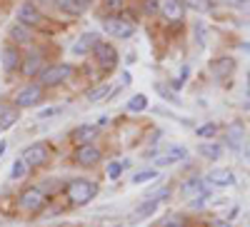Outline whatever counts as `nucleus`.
Wrapping results in <instances>:
<instances>
[{"instance_id": "6ab92c4d", "label": "nucleus", "mask_w": 250, "mask_h": 227, "mask_svg": "<svg viewBox=\"0 0 250 227\" xmlns=\"http://www.w3.org/2000/svg\"><path fill=\"white\" fill-rule=\"evenodd\" d=\"M225 140H228L225 145L233 152H240L245 148V125L243 122H230V128H228V132H225Z\"/></svg>"}, {"instance_id": "2eb2a0df", "label": "nucleus", "mask_w": 250, "mask_h": 227, "mask_svg": "<svg viewBox=\"0 0 250 227\" xmlns=\"http://www.w3.org/2000/svg\"><path fill=\"white\" fill-rule=\"evenodd\" d=\"M203 180H205V185H210V188H233L235 172L230 168H213Z\"/></svg>"}, {"instance_id": "c9c22d12", "label": "nucleus", "mask_w": 250, "mask_h": 227, "mask_svg": "<svg viewBox=\"0 0 250 227\" xmlns=\"http://www.w3.org/2000/svg\"><path fill=\"white\" fill-rule=\"evenodd\" d=\"M60 113H62V108H43V110L38 113V120H48V117H55Z\"/></svg>"}, {"instance_id": "72a5a7b5", "label": "nucleus", "mask_w": 250, "mask_h": 227, "mask_svg": "<svg viewBox=\"0 0 250 227\" xmlns=\"http://www.w3.org/2000/svg\"><path fill=\"white\" fill-rule=\"evenodd\" d=\"M193 30H195V43H198V48H203V45H205V40H208L205 25H203V23H195V25H193Z\"/></svg>"}, {"instance_id": "4468645a", "label": "nucleus", "mask_w": 250, "mask_h": 227, "mask_svg": "<svg viewBox=\"0 0 250 227\" xmlns=\"http://www.w3.org/2000/svg\"><path fill=\"white\" fill-rule=\"evenodd\" d=\"M8 43H13L18 48H30V45H35V30L20 25V23H13L8 28Z\"/></svg>"}, {"instance_id": "bb28decb", "label": "nucleus", "mask_w": 250, "mask_h": 227, "mask_svg": "<svg viewBox=\"0 0 250 227\" xmlns=\"http://www.w3.org/2000/svg\"><path fill=\"white\" fill-rule=\"evenodd\" d=\"M155 227H190V220H188L185 215H180V212H170V215L160 217Z\"/></svg>"}, {"instance_id": "ddd939ff", "label": "nucleus", "mask_w": 250, "mask_h": 227, "mask_svg": "<svg viewBox=\"0 0 250 227\" xmlns=\"http://www.w3.org/2000/svg\"><path fill=\"white\" fill-rule=\"evenodd\" d=\"M158 15L165 20V23H173L180 25L183 18H185V3L183 0H160V10Z\"/></svg>"}, {"instance_id": "b1692460", "label": "nucleus", "mask_w": 250, "mask_h": 227, "mask_svg": "<svg viewBox=\"0 0 250 227\" xmlns=\"http://www.w3.org/2000/svg\"><path fill=\"white\" fill-rule=\"evenodd\" d=\"M185 157H188V150H185L183 145H170L168 150H165V155H163V157H158V160H155V168L175 165V162H180V160H185Z\"/></svg>"}, {"instance_id": "a19ab883", "label": "nucleus", "mask_w": 250, "mask_h": 227, "mask_svg": "<svg viewBox=\"0 0 250 227\" xmlns=\"http://www.w3.org/2000/svg\"><path fill=\"white\" fill-rule=\"evenodd\" d=\"M3 152H5V140H0V157H3Z\"/></svg>"}, {"instance_id": "37998d69", "label": "nucleus", "mask_w": 250, "mask_h": 227, "mask_svg": "<svg viewBox=\"0 0 250 227\" xmlns=\"http://www.w3.org/2000/svg\"><path fill=\"white\" fill-rule=\"evenodd\" d=\"M238 3H248V0H238Z\"/></svg>"}, {"instance_id": "0eeeda50", "label": "nucleus", "mask_w": 250, "mask_h": 227, "mask_svg": "<svg viewBox=\"0 0 250 227\" xmlns=\"http://www.w3.org/2000/svg\"><path fill=\"white\" fill-rule=\"evenodd\" d=\"M103 23V30H105L110 38H115V40H130L133 35H135V30H138V23L133 18H128V15H110V18H103L100 20Z\"/></svg>"}, {"instance_id": "58836bf2", "label": "nucleus", "mask_w": 250, "mask_h": 227, "mask_svg": "<svg viewBox=\"0 0 250 227\" xmlns=\"http://www.w3.org/2000/svg\"><path fill=\"white\" fill-rule=\"evenodd\" d=\"M108 122H110V117H108V115H103V117H98V122H95V125H98V128H105Z\"/></svg>"}, {"instance_id": "f8f14e48", "label": "nucleus", "mask_w": 250, "mask_h": 227, "mask_svg": "<svg viewBox=\"0 0 250 227\" xmlns=\"http://www.w3.org/2000/svg\"><path fill=\"white\" fill-rule=\"evenodd\" d=\"M100 128L95 125V122H80V125H75L70 130V142L75 148H83V145H93L95 137H98Z\"/></svg>"}, {"instance_id": "9b49d317", "label": "nucleus", "mask_w": 250, "mask_h": 227, "mask_svg": "<svg viewBox=\"0 0 250 227\" xmlns=\"http://www.w3.org/2000/svg\"><path fill=\"white\" fill-rule=\"evenodd\" d=\"M20 65H23V48L5 43L0 48V68H3V73L15 75V73H20Z\"/></svg>"}, {"instance_id": "4be33fe9", "label": "nucleus", "mask_w": 250, "mask_h": 227, "mask_svg": "<svg viewBox=\"0 0 250 227\" xmlns=\"http://www.w3.org/2000/svg\"><path fill=\"white\" fill-rule=\"evenodd\" d=\"M203 190H205V180H203V177H198V175H193V177H185V180L180 182V195H183L185 200H193V197H198Z\"/></svg>"}, {"instance_id": "f3484780", "label": "nucleus", "mask_w": 250, "mask_h": 227, "mask_svg": "<svg viewBox=\"0 0 250 227\" xmlns=\"http://www.w3.org/2000/svg\"><path fill=\"white\" fill-rule=\"evenodd\" d=\"M208 68H210V75H213L215 80H225V77H230V75H233V70H235V60H233V57H228V55H223V57H213Z\"/></svg>"}, {"instance_id": "473e14b6", "label": "nucleus", "mask_w": 250, "mask_h": 227, "mask_svg": "<svg viewBox=\"0 0 250 227\" xmlns=\"http://www.w3.org/2000/svg\"><path fill=\"white\" fill-rule=\"evenodd\" d=\"M215 135H218V125H215V122H205V125L198 128V137H203V140H213Z\"/></svg>"}, {"instance_id": "423d86ee", "label": "nucleus", "mask_w": 250, "mask_h": 227, "mask_svg": "<svg viewBox=\"0 0 250 227\" xmlns=\"http://www.w3.org/2000/svg\"><path fill=\"white\" fill-rule=\"evenodd\" d=\"M90 57H93V63L98 65V70L103 75L115 73V68L120 65V53H118V48L113 43H108V40H100Z\"/></svg>"}, {"instance_id": "cd10ccee", "label": "nucleus", "mask_w": 250, "mask_h": 227, "mask_svg": "<svg viewBox=\"0 0 250 227\" xmlns=\"http://www.w3.org/2000/svg\"><path fill=\"white\" fill-rule=\"evenodd\" d=\"M148 105H150V100H148V95H143V93H135L130 100H128V105H125V110L128 113H143V110H148Z\"/></svg>"}, {"instance_id": "a211bd4d", "label": "nucleus", "mask_w": 250, "mask_h": 227, "mask_svg": "<svg viewBox=\"0 0 250 227\" xmlns=\"http://www.w3.org/2000/svg\"><path fill=\"white\" fill-rule=\"evenodd\" d=\"M160 208V202L155 197H145L140 205H135L133 212H130V222H143V220H150Z\"/></svg>"}, {"instance_id": "393cba45", "label": "nucleus", "mask_w": 250, "mask_h": 227, "mask_svg": "<svg viewBox=\"0 0 250 227\" xmlns=\"http://www.w3.org/2000/svg\"><path fill=\"white\" fill-rule=\"evenodd\" d=\"M125 8H128V0H100V10L103 18H110V15H123Z\"/></svg>"}, {"instance_id": "c03bdc74", "label": "nucleus", "mask_w": 250, "mask_h": 227, "mask_svg": "<svg viewBox=\"0 0 250 227\" xmlns=\"http://www.w3.org/2000/svg\"><path fill=\"white\" fill-rule=\"evenodd\" d=\"M248 108H250V102H248Z\"/></svg>"}, {"instance_id": "c756f323", "label": "nucleus", "mask_w": 250, "mask_h": 227, "mask_svg": "<svg viewBox=\"0 0 250 227\" xmlns=\"http://www.w3.org/2000/svg\"><path fill=\"white\" fill-rule=\"evenodd\" d=\"M185 10H193V13H210L213 10V0H183Z\"/></svg>"}, {"instance_id": "f257e3e1", "label": "nucleus", "mask_w": 250, "mask_h": 227, "mask_svg": "<svg viewBox=\"0 0 250 227\" xmlns=\"http://www.w3.org/2000/svg\"><path fill=\"white\" fill-rule=\"evenodd\" d=\"M100 192V182L90 177H73L65 185V200L70 208H85Z\"/></svg>"}, {"instance_id": "dca6fc26", "label": "nucleus", "mask_w": 250, "mask_h": 227, "mask_svg": "<svg viewBox=\"0 0 250 227\" xmlns=\"http://www.w3.org/2000/svg\"><path fill=\"white\" fill-rule=\"evenodd\" d=\"M100 43V35L98 33H93V30H85L83 33L75 43H73V55H93V50H95V45Z\"/></svg>"}, {"instance_id": "aec40b11", "label": "nucleus", "mask_w": 250, "mask_h": 227, "mask_svg": "<svg viewBox=\"0 0 250 227\" xmlns=\"http://www.w3.org/2000/svg\"><path fill=\"white\" fill-rule=\"evenodd\" d=\"M198 155L203 160H208V162H215V160H220L225 155V145L218 142V140H203L198 145Z\"/></svg>"}, {"instance_id": "ea45409f", "label": "nucleus", "mask_w": 250, "mask_h": 227, "mask_svg": "<svg viewBox=\"0 0 250 227\" xmlns=\"http://www.w3.org/2000/svg\"><path fill=\"white\" fill-rule=\"evenodd\" d=\"M30 3H35V5L40 8V5H43V3H50V5H53V3H55V0H30Z\"/></svg>"}, {"instance_id": "c85d7f7f", "label": "nucleus", "mask_w": 250, "mask_h": 227, "mask_svg": "<svg viewBox=\"0 0 250 227\" xmlns=\"http://www.w3.org/2000/svg\"><path fill=\"white\" fill-rule=\"evenodd\" d=\"M28 172H30V170H28L25 160H23V157H15L13 165H10V170H8V177H10V180H23Z\"/></svg>"}, {"instance_id": "a878e982", "label": "nucleus", "mask_w": 250, "mask_h": 227, "mask_svg": "<svg viewBox=\"0 0 250 227\" xmlns=\"http://www.w3.org/2000/svg\"><path fill=\"white\" fill-rule=\"evenodd\" d=\"M53 8H55L60 15H65V18H80V15H83L75 0H55Z\"/></svg>"}, {"instance_id": "7ed1b4c3", "label": "nucleus", "mask_w": 250, "mask_h": 227, "mask_svg": "<svg viewBox=\"0 0 250 227\" xmlns=\"http://www.w3.org/2000/svg\"><path fill=\"white\" fill-rule=\"evenodd\" d=\"M48 53L45 48L40 45H30L23 50V65H20V75H23L25 80H38V75L43 73L48 68Z\"/></svg>"}, {"instance_id": "5701e85b", "label": "nucleus", "mask_w": 250, "mask_h": 227, "mask_svg": "<svg viewBox=\"0 0 250 227\" xmlns=\"http://www.w3.org/2000/svg\"><path fill=\"white\" fill-rule=\"evenodd\" d=\"M20 120V110L13 108V102H0V130H10Z\"/></svg>"}, {"instance_id": "6e6552de", "label": "nucleus", "mask_w": 250, "mask_h": 227, "mask_svg": "<svg viewBox=\"0 0 250 227\" xmlns=\"http://www.w3.org/2000/svg\"><path fill=\"white\" fill-rule=\"evenodd\" d=\"M15 23L25 25L30 30H40L45 25V13L40 10L35 3H30V0H23V3L18 5V10H15Z\"/></svg>"}, {"instance_id": "2f4dec72", "label": "nucleus", "mask_w": 250, "mask_h": 227, "mask_svg": "<svg viewBox=\"0 0 250 227\" xmlns=\"http://www.w3.org/2000/svg\"><path fill=\"white\" fill-rule=\"evenodd\" d=\"M123 162H118V160H110L108 165H105V175L110 177V180H120V175H123Z\"/></svg>"}, {"instance_id": "412c9836", "label": "nucleus", "mask_w": 250, "mask_h": 227, "mask_svg": "<svg viewBox=\"0 0 250 227\" xmlns=\"http://www.w3.org/2000/svg\"><path fill=\"white\" fill-rule=\"evenodd\" d=\"M115 95V88H113V82H98V85L88 88L85 93V100L90 102V105H95V102H105Z\"/></svg>"}, {"instance_id": "e433bc0d", "label": "nucleus", "mask_w": 250, "mask_h": 227, "mask_svg": "<svg viewBox=\"0 0 250 227\" xmlns=\"http://www.w3.org/2000/svg\"><path fill=\"white\" fill-rule=\"evenodd\" d=\"M75 3H78V8H80V13L83 15H85L90 8H93V3H95V0H75Z\"/></svg>"}, {"instance_id": "4c0bfd02", "label": "nucleus", "mask_w": 250, "mask_h": 227, "mask_svg": "<svg viewBox=\"0 0 250 227\" xmlns=\"http://www.w3.org/2000/svg\"><path fill=\"white\" fill-rule=\"evenodd\" d=\"M210 227H233V225L228 222V220H213V222H210Z\"/></svg>"}, {"instance_id": "7c9ffc66", "label": "nucleus", "mask_w": 250, "mask_h": 227, "mask_svg": "<svg viewBox=\"0 0 250 227\" xmlns=\"http://www.w3.org/2000/svg\"><path fill=\"white\" fill-rule=\"evenodd\" d=\"M158 168H148V170H140V172H135L133 175V185H145V182H153V180H158Z\"/></svg>"}, {"instance_id": "79ce46f5", "label": "nucleus", "mask_w": 250, "mask_h": 227, "mask_svg": "<svg viewBox=\"0 0 250 227\" xmlns=\"http://www.w3.org/2000/svg\"><path fill=\"white\" fill-rule=\"evenodd\" d=\"M245 157H248V162H250V148H248V150H245Z\"/></svg>"}, {"instance_id": "9d476101", "label": "nucleus", "mask_w": 250, "mask_h": 227, "mask_svg": "<svg viewBox=\"0 0 250 227\" xmlns=\"http://www.w3.org/2000/svg\"><path fill=\"white\" fill-rule=\"evenodd\" d=\"M73 165H78V168H83V170H93V168H98L100 165V160H103V150L95 145H83V148H75L73 150Z\"/></svg>"}, {"instance_id": "f03ea898", "label": "nucleus", "mask_w": 250, "mask_h": 227, "mask_svg": "<svg viewBox=\"0 0 250 227\" xmlns=\"http://www.w3.org/2000/svg\"><path fill=\"white\" fill-rule=\"evenodd\" d=\"M43 97H45V88L40 85L38 80H28L25 85H20V88L13 93L10 102H13V108H18V110H30V108L40 105V102H43Z\"/></svg>"}, {"instance_id": "1a4fd4ad", "label": "nucleus", "mask_w": 250, "mask_h": 227, "mask_svg": "<svg viewBox=\"0 0 250 227\" xmlns=\"http://www.w3.org/2000/svg\"><path fill=\"white\" fill-rule=\"evenodd\" d=\"M20 157L25 160L28 170H40L50 162V148L45 145V142H30V145L20 152Z\"/></svg>"}, {"instance_id": "20e7f679", "label": "nucleus", "mask_w": 250, "mask_h": 227, "mask_svg": "<svg viewBox=\"0 0 250 227\" xmlns=\"http://www.w3.org/2000/svg\"><path fill=\"white\" fill-rule=\"evenodd\" d=\"M75 75V65L73 63H50L43 73L38 75V82L43 85L45 90H53V88H60V85H65L68 80H73Z\"/></svg>"}, {"instance_id": "39448f33", "label": "nucleus", "mask_w": 250, "mask_h": 227, "mask_svg": "<svg viewBox=\"0 0 250 227\" xmlns=\"http://www.w3.org/2000/svg\"><path fill=\"white\" fill-rule=\"evenodd\" d=\"M48 195L45 190H40L35 188V185H28V188H23L18 192V210H23L25 215H38V212H43L48 208Z\"/></svg>"}, {"instance_id": "f704fd0d", "label": "nucleus", "mask_w": 250, "mask_h": 227, "mask_svg": "<svg viewBox=\"0 0 250 227\" xmlns=\"http://www.w3.org/2000/svg\"><path fill=\"white\" fill-rule=\"evenodd\" d=\"M188 75H190V65H183V70H180V75L173 80V88L175 90H180L183 85H185V80H188Z\"/></svg>"}]
</instances>
